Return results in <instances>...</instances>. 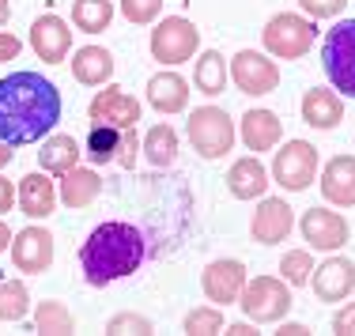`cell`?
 Listing matches in <instances>:
<instances>
[{
    "mask_svg": "<svg viewBox=\"0 0 355 336\" xmlns=\"http://www.w3.org/2000/svg\"><path fill=\"white\" fill-rule=\"evenodd\" d=\"M61 117V91L42 72H12L0 80V140L12 148L42 140Z\"/></svg>",
    "mask_w": 355,
    "mask_h": 336,
    "instance_id": "obj_1",
    "label": "cell"
},
{
    "mask_svg": "<svg viewBox=\"0 0 355 336\" xmlns=\"http://www.w3.org/2000/svg\"><path fill=\"white\" fill-rule=\"evenodd\" d=\"M140 261H144V234L132 223H103L80 246L83 280L91 288H106L121 276H132Z\"/></svg>",
    "mask_w": 355,
    "mask_h": 336,
    "instance_id": "obj_2",
    "label": "cell"
},
{
    "mask_svg": "<svg viewBox=\"0 0 355 336\" xmlns=\"http://www.w3.org/2000/svg\"><path fill=\"white\" fill-rule=\"evenodd\" d=\"M261 38H265V49L272 57L299 61V57L310 53V46H314V38H318V27L310 19H302L299 12H280L265 23Z\"/></svg>",
    "mask_w": 355,
    "mask_h": 336,
    "instance_id": "obj_3",
    "label": "cell"
},
{
    "mask_svg": "<svg viewBox=\"0 0 355 336\" xmlns=\"http://www.w3.org/2000/svg\"><path fill=\"white\" fill-rule=\"evenodd\" d=\"M321 69L329 72V83L336 91L355 98V19L336 23L321 46Z\"/></svg>",
    "mask_w": 355,
    "mask_h": 336,
    "instance_id": "obj_4",
    "label": "cell"
},
{
    "mask_svg": "<svg viewBox=\"0 0 355 336\" xmlns=\"http://www.w3.org/2000/svg\"><path fill=\"white\" fill-rule=\"evenodd\" d=\"M189 144L205 159H223L234 148V121L219 106H200L189 114Z\"/></svg>",
    "mask_w": 355,
    "mask_h": 336,
    "instance_id": "obj_5",
    "label": "cell"
},
{
    "mask_svg": "<svg viewBox=\"0 0 355 336\" xmlns=\"http://www.w3.org/2000/svg\"><path fill=\"white\" fill-rule=\"evenodd\" d=\"M272 178L287 193H302L318 178V148L306 140H287L272 159Z\"/></svg>",
    "mask_w": 355,
    "mask_h": 336,
    "instance_id": "obj_6",
    "label": "cell"
},
{
    "mask_svg": "<svg viewBox=\"0 0 355 336\" xmlns=\"http://www.w3.org/2000/svg\"><path fill=\"white\" fill-rule=\"evenodd\" d=\"M200 35L189 19L182 15H171V19H159V27L151 30V57L159 64H182L197 53Z\"/></svg>",
    "mask_w": 355,
    "mask_h": 336,
    "instance_id": "obj_7",
    "label": "cell"
},
{
    "mask_svg": "<svg viewBox=\"0 0 355 336\" xmlns=\"http://www.w3.org/2000/svg\"><path fill=\"white\" fill-rule=\"evenodd\" d=\"M242 310L253 317V321H280V317L291 310V291H287L284 280L276 276H257L242 288Z\"/></svg>",
    "mask_w": 355,
    "mask_h": 336,
    "instance_id": "obj_8",
    "label": "cell"
},
{
    "mask_svg": "<svg viewBox=\"0 0 355 336\" xmlns=\"http://www.w3.org/2000/svg\"><path fill=\"white\" fill-rule=\"evenodd\" d=\"M231 76H234V83H239L242 95H253V98L276 91V83H280L276 61H268V57L257 53V49H242V53L231 61Z\"/></svg>",
    "mask_w": 355,
    "mask_h": 336,
    "instance_id": "obj_9",
    "label": "cell"
},
{
    "mask_svg": "<svg viewBox=\"0 0 355 336\" xmlns=\"http://www.w3.org/2000/svg\"><path fill=\"white\" fill-rule=\"evenodd\" d=\"M200 288H205L208 302H216V306H231V302L242 299V288H246V265L231 261V257H219V261H212L205 268Z\"/></svg>",
    "mask_w": 355,
    "mask_h": 336,
    "instance_id": "obj_10",
    "label": "cell"
},
{
    "mask_svg": "<svg viewBox=\"0 0 355 336\" xmlns=\"http://www.w3.org/2000/svg\"><path fill=\"white\" fill-rule=\"evenodd\" d=\"M12 261L27 276L46 272V268L53 265V234H49L46 227H23L12 238Z\"/></svg>",
    "mask_w": 355,
    "mask_h": 336,
    "instance_id": "obj_11",
    "label": "cell"
},
{
    "mask_svg": "<svg viewBox=\"0 0 355 336\" xmlns=\"http://www.w3.org/2000/svg\"><path fill=\"white\" fill-rule=\"evenodd\" d=\"M31 49H35L38 61H46V64L64 61V57H69V49H72L69 23H64L61 15H53V12L38 15V19L31 23Z\"/></svg>",
    "mask_w": 355,
    "mask_h": 336,
    "instance_id": "obj_12",
    "label": "cell"
},
{
    "mask_svg": "<svg viewBox=\"0 0 355 336\" xmlns=\"http://www.w3.org/2000/svg\"><path fill=\"white\" fill-rule=\"evenodd\" d=\"M302 238L310 242V249H340L348 242V220L340 212H329V208H306L302 212Z\"/></svg>",
    "mask_w": 355,
    "mask_h": 336,
    "instance_id": "obj_13",
    "label": "cell"
},
{
    "mask_svg": "<svg viewBox=\"0 0 355 336\" xmlns=\"http://www.w3.org/2000/svg\"><path fill=\"white\" fill-rule=\"evenodd\" d=\"M291 227H295L291 204H287L284 197H268V200H261L257 212H253L250 234H253V242H261V246H276V242H284L287 234H291Z\"/></svg>",
    "mask_w": 355,
    "mask_h": 336,
    "instance_id": "obj_14",
    "label": "cell"
},
{
    "mask_svg": "<svg viewBox=\"0 0 355 336\" xmlns=\"http://www.w3.org/2000/svg\"><path fill=\"white\" fill-rule=\"evenodd\" d=\"M91 121L95 125H110V129H132V125L140 121V103L132 95H125V91L117 87H106L98 91L95 98H91Z\"/></svg>",
    "mask_w": 355,
    "mask_h": 336,
    "instance_id": "obj_15",
    "label": "cell"
},
{
    "mask_svg": "<svg viewBox=\"0 0 355 336\" xmlns=\"http://www.w3.org/2000/svg\"><path fill=\"white\" fill-rule=\"evenodd\" d=\"M321 197L336 208H355V155H333L321 170Z\"/></svg>",
    "mask_w": 355,
    "mask_h": 336,
    "instance_id": "obj_16",
    "label": "cell"
},
{
    "mask_svg": "<svg viewBox=\"0 0 355 336\" xmlns=\"http://www.w3.org/2000/svg\"><path fill=\"white\" fill-rule=\"evenodd\" d=\"M310 280H314V291L321 302H340L355 291V265L348 257H329L325 265H318L310 272Z\"/></svg>",
    "mask_w": 355,
    "mask_h": 336,
    "instance_id": "obj_17",
    "label": "cell"
},
{
    "mask_svg": "<svg viewBox=\"0 0 355 336\" xmlns=\"http://www.w3.org/2000/svg\"><path fill=\"white\" fill-rule=\"evenodd\" d=\"M340 117H344V103H340V95H336V91L310 87L306 95H302V121H306L310 129L329 132V129H336V125H340Z\"/></svg>",
    "mask_w": 355,
    "mask_h": 336,
    "instance_id": "obj_18",
    "label": "cell"
},
{
    "mask_svg": "<svg viewBox=\"0 0 355 336\" xmlns=\"http://www.w3.org/2000/svg\"><path fill=\"white\" fill-rule=\"evenodd\" d=\"M284 136V121L272 110H246L242 114V144L250 151H272Z\"/></svg>",
    "mask_w": 355,
    "mask_h": 336,
    "instance_id": "obj_19",
    "label": "cell"
},
{
    "mask_svg": "<svg viewBox=\"0 0 355 336\" xmlns=\"http://www.w3.org/2000/svg\"><path fill=\"white\" fill-rule=\"evenodd\" d=\"M19 208L31 215V220H46V215H53L57 186L46 178V170H42V174H27V178L19 182Z\"/></svg>",
    "mask_w": 355,
    "mask_h": 336,
    "instance_id": "obj_20",
    "label": "cell"
},
{
    "mask_svg": "<svg viewBox=\"0 0 355 336\" xmlns=\"http://www.w3.org/2000/svg\"><path fill=\"white\" fill-rule=\"evenodd\" d=\"M148 103L159 114H178L189 103V87H185V80L178 72H159L148 80Z\"/></svg>",
    "mask_w": 355,
    "mask_h": 336,
    "instance_id": "obj_21",
    "label": "cell"
},
{
    "mask_svg": "<svg viewBox=\"0 0 355 336\" xmlns=\"http://www.w3.org/2000/svg\"><path fill=\"white\" fill-rule=\"evenodd\" d=\"M72 76L83 83V87H103V83L114 76V53L103 46H83L76 49L72 57Z\"/></svg>",
    "mask_w": 355,
    "mask_h": 336,
    "instance_id": "obj_22",
    "label": "cell"
},
{
    "mask_svg": "<svg viewBox=\"0 0 355 336\" xmlns=\"http://www.w3.org/2000/svg\"><path fill=\"white\" fill-rule=\"evenodd\" d=\"M227 189H231V197H239V200L265 197V189H268L265 166H261L257 159H239V163H231V170H227Z\"/></svg>",
    "mask_w": 355,
    "mask_h": 336,
    "instance_id": "obj_23",
    "label": "cell"
},
{
    "mask_svg": "<svg viewBox=\"0 0 355 336\" xmlns=\"http://www.w3.org/2000/svg\"><path fill=\"white\" fill-rule=\"evenodd\" d=\"M61 200L69 208H87L91 200L103 193V178H98L95 170H87V166H72L69 174H61Z\"/></svg>",
    "mask_w": 355,
    "mask_h": 336,
    "instance_id": "obj_24",
    "label": "cell"
},
{
    "mask_svg": "<svg viewBox=\"0 0 355 336\" xmlns=\"http://www.w3.org/2000/svg\"><path fill=\"white\" fill-rule=\"evenodd\" d=\"M38 166L46 174H69L72 166H80V144L72 136H49L38 151Z\"/></svg>",
    "mask_w": 355,
    "mask_h": 336,
    "instance_id": "obj_25",
    "label": "cell"
},
{
    "mask_svg": "<svg viewBox=\"0 0 355 336\" xmlns=\"http://www.w3.org/2000/svg\"><path fill=\"white\" fill-rule=\"evenodd\" d=\"M140 148L144 155H148V166H171L178 159V132L171 125H155V129H148V136H140Z\"/></svg>",
    "mask_w": 355,
    "mask_h": 336,
    "instance_id": "obj_26",
    "label": "cell"
},
{
    "mask_svg": "<svg viewBox=\"0 0 355 336\" xmlns=\"http://www.w3.org/2000/svg\"><path fill=\"white\" fill-rule=\"evenodd\" d=\"M114 19V4L110 0H72V23L87 35H98V30L110 27Z\"/></svg>",
    "mask_w": 355,
    "mask_h": 336,
    "instance_id": "obj_27",
    "label": "cell"
},
{
    "mask_svg": "<svg viewBox=\"0 0 355 336\" xmlns=\"http://www.w3.org/2000/svg\"><path fill=\"white\" fill-rule=\"evenodd\" d=\"M223 83H227V61L219 49H205L197 61V87L205 95H223Z\"/></svg>",
    "mask_w": 355,
    "mask_h": 336,
    "instance_id": "obj_28",
    "label": "cell"
},
{
    "mask_svg": "<svg viewBox=\"0 0 355 336\" xmlns=\"http://www.w3.org/2000/svg\"><path fill=\"white\" fill-rule=\"evenodd\" d=\"M121 132L125 129H110V125H95L87 136V163L103 166V163H114L117 148H121Z\"/></svg>",
    "mask_w": 355,
    "mask_h": 336,
    "instance_id": "obj_29",
    "label": "cell"
},
{
    "mask_svg": "<svg viewBox=\"0 0 355 336\" xmlns=\"http://www.w3.org/2000/svg\"><path fill=\"white\" fill-rule=\"evenodd\" d=\"M31 310L27 283L19 280H0V321H19Z\"/></svg>",
    "mask_w": 355,
    "mask_h": 336,
    "instance_id": "obj_30",
    "label": "cell"
},
{
    "mask_svg": "<svg viewBox=\"0 0 355 336\" xmlns=\"http://www.w3.org/2000/svg\"><path fill=\"white\" fill-rule=\"evenodd\" d=\"M35 329L38 333H72V314L61 306V302H38L35 310Z\"/></svg>",
    "mask_w": 355,
    "mask_h": 336,
    "instance_id": "obj_31",
    "label": "cell"
},
{
    "mask_svg": "<svg viewBox=\"0 0 355 336\" xmlns=\"http://www.w3.org/2000/svg\"><path fill=\"white\" fill-rule=\"evenodd\" d=\"M280 272H284V283H291V288H306L310 272H314V257H310L306 249H291V254H284Z\"/></svg>",
    "mask_w": 355,
    "mask_h": 336,
    "instance_id": "obj_32",
    "label": "cell"
},
{
    "mask_svg": "<svg viewBox=\"0 0 355 336\" xmlns=\"http://www.w3.org/2000/svg\"><path fill=\"white\" fill-rule=\"evenodd\" d=\"M189 336H212L223 329V314H219V306H197L185 314V325H182Z\"/></svg>",
    "mask_w": 355,
    "mask_h": 336,
    "instance_id": "obj_33",
    "label": "cell"
},
{
    "mask_svg": "<svg viewBox=\"0 0 355 336\" xmlns=\"http://www.w3.org/2000/svg\"><path fill=\"white\" fill-rule=\"evenodd\" d=\"M159 12H163V0H121V15L129 23H137V27L155 23Z\"/></svg>",
    "mask_w": 355,
    "mask_h": 336,
    "instance_id": "obj_34",
    "label": "cell"
},
{
    "mask_svg": "<svg viewBox=\"0 0 355 336\" xmlns=\"http://www.w3.org/2000/svg\"><path fill=\"white\" fill-rule=\"evenodd\" d=\"M106 333H125V336H140V333H151V321L144 314H114L106 325Z\"/></svg>",
    "mask_w": 355,
    "mask_h": 336,
    "instance_id": "obj_35",
    "label": "cell"
},
{
    "mask_svg": "<svg viewBox=\"0 0 355 336\" xmlns=\"http://www.w3.org/2000/svg\"><path fill=\"white\" fill-rule=\"evenodd\" d=\"M137 155H140V136H137V129H125L121 132V148H117L114 163L121 166V170H132V166H137Z\"/></svg>",
    "mask_w": 355,
    "mask_h": 336,
    "instance_id": "obj_36",
    "label": "cell"
},
{
    "mask_svg": "<svg viewBox=\"0 0 355 336\" xmlns=\"http://www.w3.org/2000/svg\"><path fill=\"white\" fill-rule=\"evenodd\" d=\"M348 0H299V8L310 19H329V15H340Z\"/></svg>",
    "mask_w": 355,
    "mask_h": 336,
    "instance_id": "obj_37",
    "label": "cell"
},
{
    "mask_svg": "<svg viewBox=\"0 0 355 336\" xmlns=\"http://www.w3.org/2000/svg\"><path fill=\"white\" fill-rule=\"evenodd\" d=\"M333 333L355 336V302H348L344 310H336V317H333Z\"/></svg>",
    "mask_w": 355,
    "mask_h": 336,
    "instance_id": "obj_38",
    "label": "cell"
},
{
    "mask_svg": "<svg viewBox=\"0 0 355 336\" xmlns=\"http://www.w3.org/2000/svg\"><path fill=\"white\" fill-rule=\"evenodd\" d=\"M19 49H23L19 38H15V35H4V30H0V61H15V57H19Z\"/></svg>",
    "mask_w": 355,
    "mask_h": 336,
    "instance_id": "obj_39",
    "label": "cell"
},
{
    "mask_svg": "<svg viewBox=\"0 0 355 336\" xmlns=\"http://www.w3.org/2000/svg\"><path fill=\"white\" fill-rule=\"evenodd\" d=\"M12 204H15V186L8 178H0V215L12 212Z\"/></svg>",
    "mask_w": 355,
    "mask_h": 336,
    "instance_id": "obj_40",
    "label": "cell"
},
{
    "mask_svg": "<svg viewBox=\"0 0 355 336\" xmlns=\"http://www.w3.org/2000/svg\"><path fill=\"white\" fill-rule=\"evenodd\" d=\"M310 329L306 325H280V329H276V336H306Z\"/></svg>",
    "mask_w": 355,
    "mask_h": 336,
    "instance_id": "obj_41",
    "label": "cell"
},
{
    "mask_svg": "<svg viewBox=\"0 0 355 336\" xmlns=\"http://www.w3.org/2000/svg\"><path fill=\"white\" fill-rule=\"evenodd\" d=\"M8 163H12V144H4V140H0V170H4Z\"/></svg>",
    "mask_w": 355,
    "mask_h": 336,
    "instance_id": "obj_42",
    "label": "cell"
},
{
    "mask_svg": "<svg viewBox=\"0 0 355 336\" xmlns=\"http://www.w3.org/2000/svg\"><path fill=\"white\" fill-rule=\"evenodd\" d=\"M12 246V231H8V223L0 220V249H8Z\"/></svg>",
    "mask_w": 355,
    "mask_h": 336,
    "instance_id": "obj_43",
    "label": "cell"
},
{
    "mask_svg": "<svg viewBox=\"0 0 355 336\" xmlns=\"http://www.w3.org/2000/svg\"><path fill=\"white\" fill-rule=\"evenodd\" d=\"M231 333H234V336H257V329H253V325H231Z\"/></svg>",
    "mask_w": 355,
    "mask_h": 336,
    "instance_id": "obj_44",
    "label": "cell"
},
{
    "mask_svg": "<svg viewBox=\"0 0 355 336\" xmlns=\"http://www.w3.org/2000/svg\"><path fill=\"white\" fill-rule=\"evenodd\" d=\"M8 19H12V4H8V0H0V27H4Z\"/></svg>",
    "mask_w": 355,
    "mask_h": 336,
    "instance_id": "obj_45",
    "label": "cell"
}]
</instances>
